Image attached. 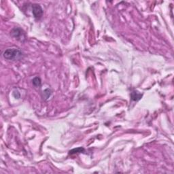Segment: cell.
<instances>
[{"label":"cell","mask_w":174,"mask_h":174,"mask_svg":"<svg viewBox=\"0 0 174 174\" xmlns=\"http://www.w3.org/2000/svg\"><path fill=\"white\" fill-rule=\"evenodd\" d=\"M22 57V52L17 48H8L4 52V57L8 60H18Z\"/></svg>","instance_id":"cell-1"},{"label":"cell","mask_w":174,"mask_h":174,"mask_svg":"<svg viewBox=\"0 0 174 174\" xmlns=\"http://www.w3.org/2000/svg\"><path fill=\"white\" fill-rule=\"evenodd\" d=\"M11 34L17 40L24 41L25 39V34L23 30L19 27H15L11 31Z\"/></svg>","instance_id":"cell-2"},{"label":"cell","mask_w":174,"mask_h":174,"mask_svg":"<svg viewBox=\"0 0 174 174\" xmlns=\"http://www.w3.org/2000/svg\"><path fill=\"white\" fill-rule=\"evenodd\" d=\"M32 13L35 18L39 19L43 15V10L39 4H35L32 5Z\"/></svg>","instance_id":"cell-3"},{"label":"cell","mask_w":174,"mask_h":174,"mask_svg":"<svg viewBox=\"0 0 174 174\" xmlns=\"http://www.w3.org/2000/svg\"><path fill=\"white\" fill-rule=\"evenodd\" d=\"M142 96V94L140 93V92L138 91H136V90H134V91L131 92V99L133 101H138L139 100H140Z\"/></svg>","instance_id":"cell-4"},{"label":"cell","mask_w":174,"mask_h":174,"mask_svg":"<svg viewBox=\"0 0 174 174\" xmlns=\"http://www.w3.org/2000/svg\"><path fill=\"white\" fill-rule=\"evenodd\" d=\"M32 82H33V84L35 86V87H40L41 86V80L40 78H38V77H36L33 78V80H32Z\"/></svg>","instance_id":"cell-5"},{"label":"cell","mask_w":174,"mask_h":174,"mask_svg":"<svg viewBox=\"0 0 174 174\" xmlns=\"http://www.w3.org/2000/svg\"><path fill=\"white\" fill-rule=\"evenodd\" d=\"M83 151H84V148H75V149H73L72 150H71V151L69 152V154H76V153L82 152Z\"/></svg>","instance_id":"cell-6"}]
</instances>
